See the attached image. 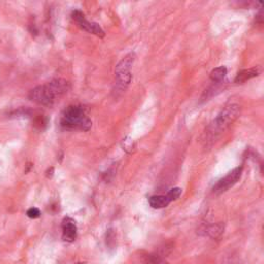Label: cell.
Returning <instances> with one entry per match:
<instances>
[{
  "label": "cell",
  "mask_w": 264,
  "mask_h": 264,
  "mask_svg": "<svg viewBox=\"0 0 264 264\" xmlns=\"http://www.w3.org/2000/svg\"><path fill=\"white\" fill-rule=\"evenodd\" d=\"M27 216L30 219H36L41 216V212L36 208H31L27 211Z\"/></svg>",
  "instance_id": "cell-14"
},
{
  "label": "cell",
  "mask_w": 264,
  "mask_h": 264,
  "mask_svg": "<svg viewBox=\"0 0 264 264\" xmlns=\"http://www.w3.org/2000/svg\"><path fill=\"white\" fill-rule=\"evenodd\" d=\"M227 74V68L225 66H221L218 68H215L212 72H211V80L214 83H220L224 80V78Z\"/></svg>",
  "instance_id": "cell-10"
},
{
  "label": "cell",
  "mask_w": 264,
  "mask_h": 264,
  "mask_svg": "<svg viewBox=\"0 0 264 264\" xmlns=\"http://www.w3.org/2000/svg\"><path fill=\"white\" fill-rule=\"evenodd\" d=\"M259 74H260V69L258 67H253L250 69H243L237 74L236 79H234V82L238 84H242L253 78L258 77Z\"/></svg>",
  "instance_id": "cell-8"
},
{
  "label": "cell",
  "mask_w": 264,
  "mask_h": 264,
  "mask_svg": "<svg viewBox=\"0 0 264 264\" xmlns=\"http://www.w3.org/2000/svg\"><path fill=\"white\" fill-rule=\"evenodd\" d=\"M207 232L212 238H217L223 232V226L222 225H213L207 229Z\"/></svg>",
  "instance_id": "cell-12"
},
{
  "label": "cell",
  "mask_w": 264,
  "mask_h": 264,
  "mask_svg": "<svg viewBox=\"0 0 264 264\" xmlns=\"http://www.w3.org/2000/svg\"><path fill=\"white\" fill-rule=\"evenodd\" d=\"M135 61V54L130 53L117 64L115 69L117 92H124L132 80L131 68Z\"/></svg>",
  "instance_id": "cell-4"
},
{
  "label": "cell",
  "mask_w": 264,
  "mask_h": 264,
  "mask_svg": "<svg viewBox=\"0 0 264 264\" xmlns=\"http://www.w3.org/2000/svg\"><path fill=\"white\" fill-rule=\"evenodd\" d=\"M145 264H169L158 255H148L144 259Z\"/></svg>",
  "instance_id": "cell-11"
},
{
  "label": "cell",
  "mask_w": 264,
  "mask_h": 264,
  "mask_svg": "<svg viewBox=\"0 0 264 264\" xmlns=\"http://www.w3.org/2000/svg\"><path fill=\"white\" fill-rule=\"evenodd\" d=\"M72 20L76 22L77 26L82 29V30L88 32V33H91L94 34L98 37H104L105 33L103 31V29L97 24V23H93L88 21L85 18V15L81 12V11H74L71 15Z\"/></svg>",
  "instance_id": "cell-5"
},
{
  "label": "cell",
  "mask_w": 264,
  "mask_h": 264,
  "mask_svg": "<svg viewBox=\"0 0 264 264\" xmlns=\"http://www.w3.org/2000/svg\"><path fill=\"white\" fill-rule=\"evenodd\" d=\"M171 202L167 195H154L149 199V203L153 209H163Z\"/></svg>",
  "instance_id": "cell-9"
},
{
  "label": "cell",
  "mask_w": 264,
  "mask_h": 264,
  "mask_svg": "<svg viewBox=\"0 0 264 264\" xmlns=\"http://www.w3.org/2000/svg\"><path fill=\"white\" fill-rule=\"evenodd\" d=\"M61 126L67 130L89 131L92 127V121L82 105H70L62 114Z\"/></svg>",
  "instance_id": "cell-3"
},
{
  "label": "cell",
  "mask_w": 264,
  "mask_h": 264,
  "mask_svg": "<svg viewBox=\"0 0 264 264\" xmlns=\"http://www.w3.org/2000/svg\"><path fill=\"white\" fill-rule=\"evenodd\" d=\"M241 114V106L238 103L229 102L218 114L216 118L208 125L204 132V142L216 141L223 132H225L231 124L236 121Z\"/></svg>",
  "instance_id": "cell-2"
},
{
  "label": "cell",
  "mask_w": 264,
  "mask_h": 264,
  "mask_svg": "<svg viewBox=\"0 0 264 264\" xmlns=\"http://www.w3.org/2000/svg\"><path fill=\"white\" fill-rule=\"evenodd\" d=\"M181 194H182V189L181 188H173V189L169 190L166 195L168 196V198L171 201H173L175 199H178L181 196Z\"/></svg>",
  "instance_id": "cell-13"
},
{
  "label": "cell",
  "mask_w": 264,
  "mask_h": 264,
  "mask_svg": "<svg viewBox=\"0 0 264 264\" xmlns=\"http://www.w3.org/2000/svg\"><path fill=\"white\" fill-rule=\"evenodd\" d=\"M63 240L66 242H73L77 239V225L76 222L70 218H65L62 224Z\"/></svg>",
  "instance_id": "cell-7"
},
{
  "label": "cell",
  "mask_w": 264,
  "mask_h": 264,
  "mask_svg": "<svg viewBox=\"0 0 264 264\" xmlns=\"http://www.w3.org/2000/svg\"><path fill=\"white\" fill-rule=\"evenodd\" d=\"M70 89V84L64 79H55L51 82L37 86L29 92L28 97L31 101L43 105L52 106L57 99L66 94Z\"/></svg>",
  "instance_id": "cell-1"
},
{
  "label": "cell",
  "mask_w": 264,
  "mask_h": 264,
  "mask_svg": "<svg viewBox=\"0 0 264 264\" xmlns=\"http://www.w3.org/2000/svg\"><path fill=\"white\" fill-rule=\"evenodd\" d=\"M243 173V167L239 166L237 168H234L233 170H231L226 177H224L223 179H221L213 188V192L216 195H220L222 193H225L226 191H228L230 188H232L234 185H236Z\"/></svg>",
  "instance_id": "cell-6"
}]
</instances>
